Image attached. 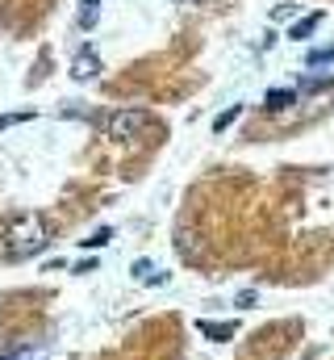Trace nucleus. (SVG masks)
Returning <instances> with one entry per match:
<instances>
[{
    "instance_id": "nucleus-10",
    "label": "nucleus",
    "mask_w": 334,
    "mask_h": 360,
    "mask_svg": "<svg viewBox=\"0 0 334 360\" xmlns=\"http://www.w3.org/2000/svg\"><path fill=\"white\" fill-rule=\"evenodd\" d=\"M34 117V109H25V113H0V130H8V126H21V122H29Z\"/></svg>"
},
{
    "instance_id": "nucleus-14",
    "label": "nucleus",
    "mask_w": 334,
    "mask_h": 360,
    "mask_svg": "<svg viewBox=\"0 0 334 360\" xmlns=\"http://www.w3.org/2000/svg\"><path fill=\"white\" fill-rule=\"evenodd\" d=\"M175 4H201V0H175Z\"/></svg>"
},
{
    "instance_id": "nucleus-13",
    "label": "nucleus",
    "mask_w": 334,
    "mask_h": 360,
    "mask_svg": "<svg viewBox=\"0 0 334 360\" xmlns=\"http://www.w3.org/2000/svg\"><path fill=\"white\" fill-rule=\"evenodd\" d=\"M250 302H255V293H250V289H243V293H239V310H250Z\"/></svg>"
},
{
    "instance_id": "nucleus-3",
    "label": "nucleus",
    "mask_w": 334,
    "mask_h": 360,
    "mask_svg": "<svg viewBox=\"0 0 334 360\" xmlns=\"http://www.w3.org/2000/svg\"><path fill=\"white\" fill-rule=\"evenodd\" d=\"M196 331L213 344H230L234 340V323H213V319H196Z\"/></svg>"
},
{
    "instance_id": "nucleus-5",
    "label": "nucleus",
    "mask_w": 334,
    "mask_h": 360,
    "mask_svg": "<svg viewBox=\"0 0 334 360\" xmlns=\"http://www.w3.org/2000/svg\"><path fill=\"white\" fill-rule=\"evenodd\" d=\"M288 105H297V92L293 89H267L263 92V109L280 113V109H288Z\"/></svg>"
},
{
    "instance_id": "nucleus-2",
    "label": "nucleus",
    "mask_w": 334,
    "mask_h": 360,
    "mask_svg": "<svg viewBox=\"0 0 334 360\" xmlns=\"http://www.w3.org/2000/svg\"><path fill=\"white\" fill-rule=\"evenodd\" d=\"M151 126V113L147 109H117V113H109L105 117V130L113 134V139H121V143H130L138 130H147Z\"/></svg>"
},
{
    "instance_id": "nucleus-12",
    "label": "nucleus",
    "mask_w": 334,
    "mask_h": 360,
    "mask_svg": "<svg viewBox=\"0 0 334 360\" xmlns=\"http://www.w3.org/2000/svg\"><path fill=\"white\" fill-rule=\"evenodd\" d=\"M330 84H334V76H314V80L301 84V92H322V89H330Z\"/></svg>"
},
{
    "instance_id": "nucleus-9",
    "label": "nucleus",
    "mask_w": 334,
    "mask_h": 360,
    "mask_svg": "<svg viewBox=\"0 0 334 360\" xmlns=\"http://www.w3.org/2000/svg\"><path fill=\"white\" fill-rule=\"evenodd\" d=\"M109 239H113V231H109V226H100V231H92V235L84 239V248H105Z\"/></svg>"
},
{
    "instance_id": "nucleus-8",
    "label": "nucleus",
    "mask_w": 334,
    "mask_h": 360,
    "mask_svg": "<svg viewBox=\"0 0 334 360\" xmlns=\"http://www.w3.org/2000/svg\"><path fill=\"white\" fill-rule=\"evenodd\" d=\"M334 63V46H314L305 55V68H330Z\"/></svg>"
},
{
    "instance_id": "nucleus-1",
    "label": "nucleus",
    "mask_w": 334,
    "mask_h": 360,
    "mask_svg": "<svg viewBox=\"0 0 334 360\" xmlns=\"http://www.w3.org/2000/svg\"><path fill=\"white\" fill-rule=\"evenodd\" d=\"M51 243L46 235V222L38 214H17L4 231V256L8 260H25V256H38L42 248Z\"/></svg>"
},
{
    "instance_id": "nucleus-7",
    "label": "nucleus",
    "mask_w": 334,
    "mask_h": 360,
    "mask_svg": "<svg viewBox=\"0 0 334 360\" xmlns=\"http://www.w3.org/2000/svg\"><path fill=\"white\" fill-rule=\"evenodd\" d=\"M100 4H105V0H84L80 4V30H92V25L100 21Z\"/></svg>"
},
{
    "instance_id": "nucleus-6",
    "label": "nucleus",
    "mask_w": 334,
    "mask_h": 360,
    "mask_svg": "<svg viewBox=\"0 0 334 360\" xmlns=\"http://www.w3.org/2000/svg\"><path fill=\"white\" fill-rule=\"evenodd\" d=\"M318 25H322V13H309V17H301V21L288 30V38H293V42H305V38H314Z\"/></svg>"
},
{
    "instance_id": "nucleus-11",
    "label": "nucleus",
    "mask_w": 334,
    "mask_h": 360,
    "mask_svg": "<svg viewBox=\"0 0 334 360\" xmlns=\"http://www.w3.org/2000/svg\"><path fill=\"white\" fill-rule=\"evenodd\" d=\"M239 113H243V105H234V109H226V113H218V122H213V130H226L230 122H239Z\"/></svg>"
},
{
    "instance_id": "nucleus-4",
    "label": "nucleus",
    "mask_w": 334,
    "mask_h": 360,
    "mask_svg": "<svg viewBox=\"0 0 334 360\" xmlns=\"http://www.w3.org/2000/svg\"><path fill=\"white\" fill-rule=\"evenodd\" d=\"M96 72H100V59H96V51H92V46H84L80 55H76V63H72V76L84 84V80H92Z\"/></svg>"
}]
</instances>
